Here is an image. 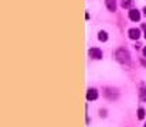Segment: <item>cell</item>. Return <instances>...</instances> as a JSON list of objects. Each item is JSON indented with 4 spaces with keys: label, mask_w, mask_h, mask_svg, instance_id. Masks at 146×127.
<instances>
[{
    "label": "cell",
    "mask_w": 146,
    "mask_h": 127,
    "mask_svg": "<svg viewBox=\"0 0 146 127\" xmlns=\"http://www.w3.org/2000/svg\"><path fill=\"white\" fill-rule=\"evenodd\" d=\"M115 58H116V61L121 62V64H129V61H131V54H129V51L125 49V48H118V49L115 51Z\"/></svg>",
    "instance_id": "6da1fadb"
},
{
    "label": "cell",
    "mask_w": 146,
    "mask_h": 127,
    "mask_svg": "<svg viewBox=\"0 0 146 127\" xmlns=\"http://www.w3.org/2000/svg\"><path fill=\"white\" fill-rule=\"evenodd\" d=\"M90 57L94 59H101L102 58V51L99 48H91L90 49Z\"/></svg>",
    "instance_id": "7a4b0ae2"
},
{
    "label": "cell",
    "mask_w": 146,
    "mask_h": 127,
    "mask_svg": "<svg viewBox=\"0 0 146 127\" xmlns=\"http://www.w3.org/2000/svg\"><path fill=\"white\" fill-rule=\"evenodd\" d=\"M129 18H131L132 21H139V20H141V13H139L138 10H135V9H131V11H129Z\"/></svg>",
    "instance_id": "3957f363"
},
{
    "label": "cell",
    "mask_w": 146,
    "mask_h": 127,
    "mask_svg": "<svg viewBox=\"0 0 146 127\" xmlns=\"http://www.w3.org/2000/svg\"><path fill=\"white\" fill-rule=\"evenodd\" d=\"M128 34H129V38H131V40H138V38L141 37V31H139L138 28H131V30L128 31Z\"/></svg>",
    "instance_id": "277c9868"
},
{
    "label": "cell",
    "mask_w": 146,
    "mask_h": 127,
    "mask_svg": "<svg viewBox=\"0 0 146 127\" xmlns=\"http://www.w3.org/2000/svg\"><path fill=\"white\" fill-rule=\"evenodd\" d=\"M115 89H106L105 90V96L108 97V99H111V100H113V99H118V92H113Z\"/></svg>",
    "instance_id": "5b68a950"
},
{
    "label": "cell",
    "mask_w": 146,
    "mask_h": 127,
    "mask_svg": "<svg viewBox=\"0 0 146 127\" xmlns=\"http://www.w3.org/2000/svg\"><path fill=\"white\" fill-rule=\"evenodd\" d=\"M87 99L88 100H97L98 99V92L95 89H90L88 92H87Z\"/></svg>",
    "instance_id": "8992f818"
},
{
    "label": "cell",
    "mask_w": 146,
    "mask_h": 127,
    "mask_svg": "<svg viewBox=\"0 0 146 127\" xmlns=\"http://www.w3.org/2000/svg\"><path fill=\"white\" fill-rule=\"evenodd\" d=\"M105 4H106V9L109 11H115L116 10V0H105Z\"/></svg>",
    "instance_id": "52a82bcc"
},
{
    "label": "cell",
    "mask_w": 146,
    "mask_h": 127,
    "mask_svg": "<svg viewBox=\"0 0 146 127\" xmlns=\"http://www.w3.org/2000/svg\"><path fill=\"white\" fill-rule=\"evenodd\" d=\"M98 40L102 42H105L106 40H108V34H106V31H99L98 33Z\"/></svg>",
    "instance_id": "ba28073f"
},
{
    "label": "cell",
    "mask_w": 146,
    "mask_h": 127,
    "mask_svg": "<svg viewBox=\"0 0 146 127\" xmlns=\"http://www.w3.org/2000/svg\"><path fill=\"white\" fill-rule=\"evenodd\" d=\"M133 0H122V7L123 9H132Z\"/></svg>",
    "instance_id": "9c48e42d"
},
{
    "label": "cell",
    "mask_w": 146,
    "mask_h": 127,
    "mask_svg": "<svg viewBox=\"0 0 146 127\" xmlns=\"http://www.w3.org/2000/svg\"><path fill=\"white\" fill-rule=\"evenodd\" d=\"M138 119H139V120L145 119V109H142V107L138 109Z\"/></svg>",
    "instance_id": "30bf717a"
},
{
    "label": "cell",
    "mask_w": 146,
    "mask_h": 127,
    "mask_svg": "<svg viewBox=\"0 0 146 127\" xmlns=\"http://www.w3.org/2000/svg\"><path fill=\"white\" fill-rule=\"evenodd\" d=\"M99 116L101 117H105L106 116V110H99Z\"/></svg>",
    "instance_id": "8fae6325"
},
{
    "label": "cell",
    "mask_w": 146,
    "mask_h": 127,
    "mask_svg": "<svg viewBox=\"0 0 146 127\" xmlns=\"http://www.w3.org/2000/svg\"><path fill=\"white\" fill-rule=\"evenodd\" d=\"M142 52H143V57H146V47L143 48V51H142Z\"/></svg>",
    "instance_id": "7c38bea8"
},
{
    "label": "cell",
    "mask_w": 146,
    "mask_h": 127,
    "mask_svg": "<svg viewBox=\"0 0 146 127\" xmlns=\"http://www.w3.org/2000/svg\"><path fill=\"white\" fill-rule=\"evenodd\" d=\"M143 11H145V16H146V7H145V9H143Z\"/></svg>",
    "instance_id": "4fadbf2b"
},
{
    "label": "cell",
    "mask_w": 146,
    "mask_h": 127,
    "mask_svg": "<svg viewBox=\"0 0 146 127\" xmlns=\"http://www.w3.org/2000/svg\"><path fill=\"white\" fill-rule=\"evenodd\" d=\"M145 38H146V31H145Z\"/></svg>",
    "instance_id": "5bb4252c"
},
{
    "label": "cell",
    "mask_w": 146,
    "mask_h": 127,
    "mask_svg": "<svg viewBox=\"0 0 146 127\" xmlns=\"http://www.w3.org/2000/svg\"><path fill=\"white\" fill-rule=\"evenodd\" d=\"M143 127H146V123H145V126H143Z\"/></svg>",
    "instance_id": "9a60e30c"
}]
</instances>
